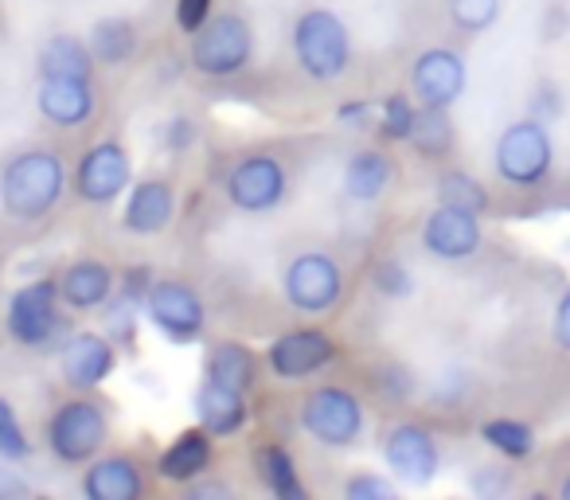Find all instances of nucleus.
<instances>
[{"instance_id":"nucleus-1","label":"nucleus","mask_w":570,"mask_h":500,"mask_svg":"<svg viewBox=\"0 0 570 500\" xmlns=\"http://www.w3.org/2000/svg\"><path fill=\"white\" fill-rule=\"evenodd\" d=\"M67 168L59 153L24 149L12 153L0 168V207L20 223H36L63 199Z\"/></svg>"},{"instance_id":"nucleus-22","label":"nucleus","mask_w":570,"mask_h":500,"mask_svg":"<svg viewBox=\"0 0 570 500\" xmlns=\"http://www.w3.org/2000/svg\"><path fill=\"white\" fill-rule=\"evenodd\" d=\"M191 406H196L199 427L207 430L212 438H235L238 430L250 422V406H246V395L223 388L215 380H199L196 395H191Z\"/></svg>"},{"instance_id":"nucleus-25","label":"nucleus","mask_w":570,"mask_h":500,"mask_svg":"<svg viewBox=\"0 0 570 500\" xmlns=\"http://www.w3.org/2000/svg\"><path fill=\"white\" fill-rule=\"evenodd\" d=\"M204 375L215 383H223V388L238 391V395H250L254 383H258V360H254V352L246 349V344L219 341V344H212V352H207Z\"/></svg>"},{"instance_id":"nucleus-35","label":"nucleus","mask_w":570,"mask_h":500,"mask_svg":"<svg viewBox=\"0 0 570 500\" xmlns=\"http://www.w3.org/2000/svg\"><path fill=\"white\" fill-rule=\"evenodd\" d=\"M372 290H375V294H383V297H391V302H399V297H411L414 294L411 266H403L399 258H383V263H375Z\"/></svg>"},{"instance_id":"nucleus-15","label":"nucleus","mask_w":570,"mask_h":500,"mask_svg":"<svg viewBox=\"0 0 570 500\" xmlns=\"http://www.w3.org/2000/svg\"><path fill=\"white\" fill-rule=\"evenodd\" d=\"M484 246V227L481 215L461 212V207L438 204L422 223V251L442 263H465Z\"/></svg>"},{"instance_id":"nucleus-20","label":"nucleus","mask_w":570,"mask_h":500,"mask_svg":"<svg viewBox=\"0 0 570 500\" xmlns=\"http://www.w3.org/2000/svg\"><path fill=\"white\" fill-rule=\"evenodd\" d=\"M215 461V438L204 427H188L157 453V477L168 484H188L204 477Z\"/></svg>"},{"instance_id":"nucleus-33","label":"nucleus","mask_w":570,"mask_h":500,"mask_svg":"<svg viewBox=\"0 0 570 500\" xmlns=\"http://www.w3.org/2000/svg\"><path fill=\"white\" fill-rule=\"evenodd\" d=\"M450 20L465 36H481L500 20V0H450Z\"/></svg>"},{"instance_id":"nucleus-5","label":"nucleus","mask_w":570,"mask_h":500,"mask_svg":"<svg viewBox=\"0 0 570 500\" xmlns=\"http://www.w3.org/2000/svg\"><path fill=\"white\" fill-rule=\"evenodd\" d=\"M254 59V32L243 17L223 12V17H207L204 24L191 32L188 63L204 79H235L246 71Z\"/></svg>"},{"instance_id":"nucleus-27","label":"nucleus","mask_w":570,"mask_h":500,"mask_svg":"<svg viewBox=\"0 0 570 500\" xmlns=\"http://www.w3.org/2000/svg\"><path fill=\"white\" fill-rule=\"evenodd\" d=\"M87 43L98 67H126L137 56V24L126 17H102L90 28Z\"/></svg>"},{"instance_id":"nucleus-3","label":"nucleus","mask_w":570,"mask_h":500,"mask_svg":"<svg viewBox=\"0 0 570 500\" xmlns=\"http://www.w3.org/2000/svg\"><path fill=\"white\" fill-rule=\"evenodd\" d=\"M294 59L313 82H336L352 67L348 24L333 9H305L294 20Z\"/></svg>"},{"instance_id":"nucleus-32","label":"nucleus","mask_w":570,"mask_h":500,"mask_svg":"<svg viewBox=\"0 0 570 500\" xmlns=\"http://www.w3.org/2000/svg\"><path fill=\"white\" fill-rule=\"evenodd\" d=\"M0 458L4 461H28L32 458V438L20 422L17 406L0 395Z\"/></svg>"},{"instance_id":"nucleus-28","label":"nucleus","mask_w":570,"mask_h":500,"mask_svg":"<svg viewBox=\"0 0 570 500\" xmlns=\"http://www.w3.org/2000/svg\"><path fill=\"white\" fill-rule=\"evenodd\" d=\"M422 160H442L453 149V121L450 110H434V106H419V121H414L411 137H406Z\"/></svg>"},{"instance_id":"nucleus-39","label":"nucleus","mask_w":570,"mask_h":500,"mask_svg":"<svg viewBox=\"0 0 570 500\" xmlns=\"http://www.w3.org/2000/svg\"><path fill=\"white\" fill-rule=\"evenodd\" d=\"M336 121L344 129H372L375 126V106L372 102H344L336 110Z\"/></svg>"},{"instance_id":"nucleus-14","label":"nucleus","mask_w":570,"mask_h":500,"mask_svg":"<svg viewBox=\"0 0 570 500\" xmlns=\"http://www.w3.org/2000/svg\"><path fill=\"white\" fill-rule=\"evenodd\" d=\"M118 367V344L106 333H95V329H82V333H71L63 341V352H59V372H63V383L82 395L98 391Z\"/></svg>"},{"instance_id":"nucleus-24","label":"nucleus","mask_w":570,"mask_h":500,"mask_svg":"<svg viewBox=\"0 0 570 500\" xmlns=\"http://www.w3.org/2000/svg\"><path fill=\"white\" fill-rule=\"evenodd\" d=\"M40 79H95V56H90V43L79 40L71 32H56L40 43Z\"/></svg>"},{"instance_id":"nucleus-42","label":"nucleus","mask_w":570,"mask_h":500,"mask_svg":"<svg viewBox=\"0 0 570 500\" xmlns=\"http://www.w3.org/2000/svg\"><path fill=\"white\" fill-rule=\"evenodd\" d=\"M551 336H554V344H559V349L570 356V290L559 297V305H554V325H551Z\"/></svg>"},{"instance_id":"nucleus-41","label":"nucleus","mask_w":570,"mask_h":500,"mask_svg":"<svg viewBox=\"0 0 570 500\" xmlns=\"http://www.w3.org/2000/svg\"><path fill=\"white\" fill-rule=\"evenodd\" d=\"M32 492L36 489L17 473V469H9V461L0 465V500H28Z\"/></svg>"},{"instance_id":"nucleus-37","label":"nucleus","mask_w":570,"mask_h":500,"mask_svg":"<svg viewBox=\"0 0 570 500\" xmlns=\"http://www.w3.org/2000/svg\"><path fill=\"white\" fill-rule=\"evenodd\" d=\"M160 141H165V149H168V153H188L191 145L199 141L196 118H184V114L168 118V121H165V129H160Z\"/></svg>"},{"instance_id":"nucleus-6","label":"nucleus","mask_w":570,"mask_h":500,"mask_svg":"<svg viewBox=\"0 0 570 500\" xmlns=\"http://www.w3.org/2000/svg\"><path fill=\"white\" fill-rule=\"evenodd\" d=\"M364 427H367V411L356 391L325 383V388H313L309 395L302 399V430L313 442L328 445V450H348V445H356Z\"/></svg>"},{"instance_id":"nucleus-43","label":"nucleus","mask_w":570,"mask_h":500,"mask_svg":"<svg viewBox=\"0 0 570 500\" xmlns=\"http://www.w3.org/2000/svg\"><path fill=\"white\" fill-rule=\"evenodd\" d=\"M559 497H562V500H570V477H567V481L559 484Z\"/></svg>"},{"instance_id":"nucleus-23","label":"nucleus","mask_w":570,"mask_h":500,"mask_svg":"<svg viewBox=\"0 0 570 500\" xmlns=\"http://www.w3.org/2000/svg\"><path fill=\"white\" fill-rule=\"evenodd\" d=\"M395 184V160L387 149H360L344 165V196L356 204H380Z\"/></svg>"},{"instance_id":"nucleus-19","label":"nucleus","mask_w":570,"mask_h":500,"mask_svg":"<svg viewBox=\"0 0 570 500\" xmlns=\"http://www.w3.org/2000/svg\"><path fill=\"white\" fill-rule=\"evenodd\" d=\"M36 106L40 114L59 129H79L95 118L98 95L95 79H40L36 90Z\"/></svg>"},{"instance_id":"nucleus-8","label":"nucleus","mask_w":570,"mask_h":500,"mask_svg":"<svg viewBox=\"0 0 570 500\" xmlns=\"http://www.w3.org/2000/svg\"><path fill=\"white\" fill-rule=\"evenodd\" d=\"M141 313L168 344H180V349L184 344H196L207 329L204 297L188 282H176V278H153Z\"/></svg>"},{"instance_id":"nucleus-7","label":"nucleus","mask_w":570,"mask_h":500,"mask_svg":"<svg viewBox=\"0 0 570 500\" xmlns=\"http://www.w3.org/2000/svg\"><path fill=\"white\" fill-rule=\"evenodd\" d=\"M106 438H110L106 411L87 395L59 403L56 414L48 419V450L63 465H87V461H95L102 453Z\"/></svg>"},{"instance_id":"nucleus-16","label":"nucleus","mask_w":570,"mask_h":500,"mask_svg":"<svg viewBox=\"0 0 570 500\" xmlns=\"http://www.w3.org/2000/svg\"><path fill=\"white\" fill-rule=\"evenodd\" d=\"M465 59L453 48H426L411 67V95L419 106L450 110L465 95Z\"/></svg>"},{"instance_id":"nucleus-34","label":"nucleus","mask_w":570,"mask_h":500,"mask_svg":"<svg viewBox=\"0 0 570 500\" xmlns=\"http://www.w3.org/2000/svg\"><path fill=\"white\" fill-rule=\"evenodd\" d=\"M106 336H110L114 344H121V349H134L137 344V317H141V302H134V297L121 294L118 302H106Z\"/></svg>"},{"instance_id":"nucleus-38","label":"nucleus","mask_w":570,"mask_h":500,"mask_svg":"<svg viewBox=\"0 0 570 500\" xmlns=\"http://www.w3.org/2000/svg\"><path fill=\"white\" fill-rule=\"evenodd\" d=\"M207 17H212V0H176V28L184 36L196 32Z\"/></svg>"},{"instance_id":"nucleus-26","label":"nucleus","mask_w":570,"mask_h":500,"mask_svg":"<svg viewBox=\"0 0 570 500\" xmlns=\"http://www.w3.org/2000/svg\"><path fill=\"white\" fill-rule=\"evenodd\" d=\"M254 469H258V481L269 489V497H277V500L309 497L302 484V473H297L294 453L285 450V445H277V442L258 445V450H254Z\"/></svg>"},{"instance_id":"nucleus-10","label":"nucleus","mask_w":570,"mask_h":500,"mask_svg":"<svg viewBox=\"0 0 570 500\" xmlns=\"http://www.w3.org/2000/svg\"><path fill=\"white\" fill-rule=\"evenodd\" d=\"M282 294L297 313H328L344 297V271L325 251H302L282 274Z\"/></svg>"},{"instance_id":"nucleus-17","label":"nucleus","mask_w":570,"mask_h":500,"mask_svg":"<svg viewBox=\"0 0 570 500\" xmlns=\"http://www.w3.org/2000/svg\"><path fill=\"white\" fill-rule=\"evenodd\" d=\"M176 219V188L165 176H145L134 180L126 192V207H121V227L129 235L153 238L160 231H168Z\"/></svg>"},{"instance_id":"nucleus-12","label":"nucleus","mask_w":570,"mask_h":500,"mask_svg":"<svg viewBox=\"0 0 570 500\" xmlns=\"http://www.w3.org/2000/svg\"><path fill=\"white\" fill-rule=\"evenodd\" d=\"M336 360V341L325 329H289V333L274 336L266 349V367L282 383L309 380V375L325 372Z\"/></svg>"},{"instance_id":"nucleus-2","label":"nucleus","mask_w":570,"mask_h":500,"mask_svg":"<svg viewBox=\"0 0 570 500\" xmlns=\"http://www.w3.org/2000/svg\"><path fill=\"white\" fill-rule=\"evenodd\" d=\"M67 305L59 297L56 278H40L20 286L9 297V313H4V329L20 349L48 352L71 336V321H67Z\"/></svg>"},{"instance_id":"nucleus-13","label":"nucleus","mask_w":570,"mask_h":500,"mask_svg":"<svg viewBox=\"0 0 570 500\" xmlns=\"http://www.w3.org/2000/svg\"><path fill=\"white\" fill-rule=\"evenodd\" d=\"M383 461H387L391 477L406 484H430L442 469V450L438 438L422 422H399L383 438Z\"/></svg>"},{"instance_id":"nucleus-31","label":"nucleus","mask_w":570,"mask_h":500,"mask_svg":"<svg viewBox=\"0 0 570 500\" xmlns=\"http://www.w3.org/2000/svg\"><path fill=\"white\" fill-rule=\"evenodd\" d=\"M414 121H419V102H414V95H406V90H391V95L375 106V129H380L383 141H395V145L406 141Z\"/></svg>"},{"instance_id":"nucleus-40","label":"nucleus","mask_w":570,"mask_h":500,"mask_svg":"<svg viewBox=\"0 0 570 500\" xmlns=\"http://www.w3.org/2000/svg\"><path fill=\"white\" fill-rule=\"evenodd\" d=\"M235 497V489H230L227 481H215V477H196V481H188V500H230Z\"/></svg>"},{"instance_id":"nucleus-36","label":"nucleus","mask_w":570,"mask_h":500,"mask_svg":"<svg viewBox=\"0 0 570 500\" xmlns=\"http://www.w3.org/2000/svg\"><path fill=\"white\" fill-rule=\"evenodd\" d=\"M341 492L348 500H395L399 497L395 484H391L387 477H380V473H356V477H348Z\"/></svg>"},{"instance_id":"nucleus-29","label":"nucleus","mask_w":570,"mask_h":500,"mask_svg":"<svg viewBox=\"0 0 570 500\" xmlns=\"http://www.w3.org/2000/svg\"><path fill=\"white\" fill-rule=\"evenodd\" d=\"M481 442L504 461H523L535 453V430L520 419H489L481 422Z\"/></svg>"},{"instance_id":"nucleus-11","label":"nucleus","mask_w":570,"mask_h":500,"mask_svg":"<svg viewBox=\"0 0 570 500\" xmlns=\"http://www.w3.org/2000/svg\"><path fill=\"white\" fill-rule=\"evenodd\" d=\"M134 184V160L121 141H95L82 149L79 165H75L71 188L82 204H114L118 196H126Z\"/></svg>"},{"instance_id":"nucleus-30","label":"nucleus","mask_w":570,"mask_h":500,"mask_svg":"<svg viewBox=\"0 0 570 500\" xmlns=\"http://www.w3.org/2000/svg\"><path fill=\"white\" fill-rule=\"evenodd\" d=\"M434 192H438V204H445V207H461V212H473V215L489 212V188H484L473 173L445 168V173L438 176Z\"/></svg>"},{"instance_id":"nucleus-4","label":"nucleus","mask_w":570,"mask_h":500,"mask_svg":"<svg viewBox=\"0 0 570 500\" xmlns=\"http://www.w3.org/2000/svg\"><path fill=\"white\" fill-rule=\"evenodd\" d=\"M492 165L508 188H539L554 165V141L543 118H520L504 126V134L497 137V149H492Z\"/></svg>"},{"instance_id":"nucleus-9","label":"nucleus","mask_w":570,"mask_h":500,"mask_svg":"<svg viewBox=\"0 0 570 500\" xmlns=\"http://www.w3.org/2000/svg\"><path fill=\"white\" fill-rule=\"evenodd\" d=\"M223 196L238 212L266 215L274 207H282V199L289 196V173L269 153H246V157H238L230 165L227 180H223Z\"/></svg>"},{"instance_id":"nucleus-18","label":"nucleus","mask_w":570,"mask_h":500,"mask_svg":"<svg viewBox=\"0 0 570 500\" xmlns=\"http://www.w3.org/2000/svg\"><path fill=\"white\" fill-rule=\"evenodd\" d=\"M59 297L71 313H90V310H106L114 294H118V274L110 271L98 258H75L63 271L56 274Z\"/></svg>"},{"instance_id":"nucleus-21","label":"nucleus","mask_w":570,"mask_h":500,"mask_svg":"<svg viewBox=\"0 0 570 500\" xmlns=\"http://www.w3.org/2000/svg\"><path fill=\"white\" fill-rule=\"evenodd\" d=\"M82 497L87 500H141L145 497V477L141 465L126 453H110L87 461L82 473Z\"/></svg>"}]
</instances>
